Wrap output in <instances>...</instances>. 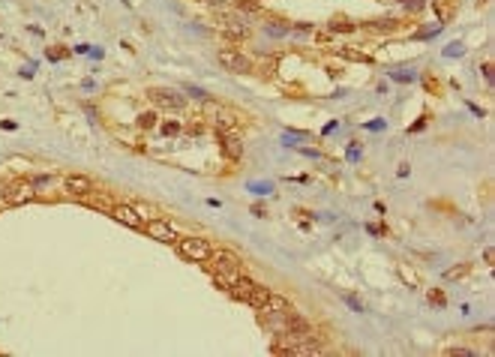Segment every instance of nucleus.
I'll return each mask as SVG.
<instances>
[{"mask_svg":"<svg viewBox=\"0 0 495 357\" xmlns=\"http://www.w3.org/2000/svg\"><path fill=\"white\" fill-rule=\"evenodd\" d=\"M444 354H450V357H474V351H471V348H459V345H453V348H447Z\"/></svg>","mask_w":495,"mask_h":357,"instance_id":"b1692460","label":"nucleus"},{"mask_svg":"<svg viewBox=\"0 0 495 357\" xmlns=\"http://www.w3.org/2000/svg\"><path fill=\"white\" fill-rule=\"evenodd\" d=\"M369 30H375V33H393V30H399V21H396V18H378V21H369Z\"/></svg>","mask_w":495,"mask_h":357,"instance_id":"dca6fc26","label":"nucleus"},{"mask_svg":"<svg viewBox=\"0 0 495 357\" xmlns=\"http://www.w3.org/2000/svg\"><path fill=\"white\" fill-rule=\"evenodd\" d=\"M399 276H402L405 282H411V285H417V276H414V273H411V270H408V267H405V264L399 267Z\"/></svg>","mask_w":495,"mask_h":357,"instance_id":"bb28decb","label":"nucleus"},{"mask_svg":"<svg viewBox=\"0 0 495 357\" xmlns=\"http://www.w3.org/2000/svg\"><path fill=\"white\" fill-rule=\"evenodd\" d=\"M45 54H48V60H63V57L69 54V51H66L63 45H54V48H48V51H45Z\"/></svg>","mask_w":495,"mask_h":357,"instance_id":"4be33fe9","label":"nucleus"},{"mask_svg":"<svg viewBox=\"0 0 495 357\" xmlns=\"http://www.w3.org/2000/svg\"><path fill=\"white\" fill-rule=\"evenodd\" d=\"M33 189H42V186H51L54 183V174H39V177H33Z\"/></svg>","mask_w":495,"mask_h":357,"instance_id":"412c9836","label":"nucleus"},{"mask_svg":"<svg viewBox=\"0 0 495 357\" xmlns=\"http://www.w3.org/2000/svg\"><path fill=\"white\" fill-rule=\"evenodd\" d=\"M267 33H273V36H285V33H288V24L279 27V21H273V24H267Z\"/></svg>","mask_w":495,"mask_h":357,"instance_id":"393cba45","label":"nucleus"},{"mask_svg":"<svg viewBox=\"0 0 495 357\" xmlns=\"http://www.w3.org/2000/svg\"><path fill=\"white\" fill-rule=\"evenodd\" d=\"M81 201H84L87 207H96V210H105V213H111V210H114V204H117L108 192H96V189H93V192H87Z\"/></svg>","mask_w":495,"mask_h":357,"instance_id":"9d476101","label":"nucleus"},{"mask_svg":"<svg viewBox=\"0 0 495 357\" xmlns=\"http://www.w3.org/2000/svg\"><path fill=\"white\" fill-rule=\"evenodd\" d=\"M330 30H333V33H354L357 27H354V24H348L345 18H339V21L333 18V21H330Z\"/></svg>","mask_w":495,"mask_h":357,"instance_id":"6ab92c4d","label":"nucleus"},{"mask_svg":"<svg viewBox=\"0 0 495 357\" xmlns=\"http://www.w3.org/2000/svg\"><path fill=\"white\" fill-rule=\"evenodd\" d=\"M111 216H114L117 222H123L126 228H132V231H141V228H144V219H141V213H138L132 204H126V201H117V204H114V210H111Z\"/></svg>","mask_w":495,"mask_h":357,"instance_id":"0eeeda50","label":"nucleus"},{"mask_svg":"<svg viewBox=\"0 0 495 357\" xmlns=\"http://www.w3.org/2000/svg\"><path fill=\"white\" fill-rule=\"evenodd\" d=\"M276 66H279V57H267V60H261V63H258V78L270 81V78L276 75Z\"/></svg>","mask_w":495,"mask_h":357,"instance_id":"2eb2a0df","label":"nucleus"},{"mask_svg":"<svg viewBox=\"0 0 495 357\" xmlns=\"http://www.w3.org/2000/svg\"><path fill=\"white\" fill-rule=\"evenodd\" d=\"M177 252H180V258L198 264V261H207L210 255H213V243H210L207 237H198V234L177 237Z\"/></svg>","mask_w":495,"mask_h":357,"instance_id":"f03ea898","label":"nucleus"},{"mask_svg":"<svg viewBox=\"0 0 495 357\" xmlns=\"http://www.w3.org/2000/svg\"><path fill=\"white\" fill-rule=\"evenodd\" d=\"M480 3H489V0H480Z\"/></svg>","mask_w":495,"mask_h":357,"instance_id":"e433bc0d","label":"nucleus"},{"mask_svg":"<svg viewBox=\"0 0 495 357\" xmlns=\"http://www.w3.org/2000/svg\"><path fill=\"white\" fill-rule=\"evenodd\" d=\"M252 285H255V282H252L249 276L240 273V276H234L231 282H228V291H231V297H237V300L246 303V297H249V291H252Z\"/></svg>","mask_w":495,"mask_h":357,"instance_id":"9b49d317","label":"nucleus"},{"mask_svg":"<svg viewBox=\"0 0 495 357\" xmlns=\"http://www.w3.org/2000/svg\"><path fill=\"white\" fill-rule=\"evenodd\" d=\"M252 216H267V213H264V207H261V204H252Z\"/></svg>","mask_w":495,"mask_h":357,"instance_id":"f704fd0d","label":"nucleus"},{"mask_svg":"<svg viewBox=\"0 0 495 357\" xmlns=\"http://www.w3.org/2000/svg\"><path fill=\"white\" fill-rule=\"evenodd\" d=\"M135 126H138V129H144V132H147V129H153V126H156V111H141V114L135 117Z\"/></svg>","mask_w":495,"mask_h":357,"instance_id":"f3484780","label":"nucleus"},{"mask_svg":"<svg viewBox=\"0 0 495 357\" xmlns=\"http://www.w3.org/2000/svg\"><path fill=\"white\" fill-rule=\"evenodd\" d=\"M144 231L147 237H153V240H159V243H177V234H174V228L162 219V216H150V219H144Z\"/></svg>","mask_w":495,"mask_h":357,"instance_id":"423d86ee","label":"nucleus"},{"mask_svg":"<svg viewBox=\"0 0 495 357\" xmlns=\"http://www.w3.org/2000/svg\"><path fill=\"white\" fill-rule=\"evenodd\" d=\"M210 261V270H213V276H222L225 282H231L234 276H240V258L231 252V249H213V255L207 258Z\"/></svg>","mask_w":495,"mask_h":357,"instance_id":"f257e3e1","label":"nucleus"},{"mask_svg":"<svg viewBox=\"0 0 495 357\" xmlns=\"http://www.w3.org/2000/svg\"><path fill=\"white\" fill-rule=\"evenodd\" d=\"M189 93L195 96V99H207V93H204V90H198V87H189Z\"/></svg>","mask_w":495,"mask_h":357,"instance_id":"473e14b6","label":"nucleus"},{"mask_svg":"<svg viewBox=\"0 0 495 357\" xmlns=\"http://www.w3.org/2000/svg\"><path fill=\"white\" fill-rule=\"evenodd\" d=\"M147 99L156 105V108H165V111H183L186 108V96H180L177 90H171V87H150Z\"/></svg>","mask_w":495,"mask_h":357,"instance_id":"7ed1b4c3","label":"nucleus"},{"mask_svg":"<svg viewBox=\"0 0 495 357\" xmlns=\"http://www.w3.org/2000/svg\"><path fill=\"white\" fill-rule=\"evenodd\" d=\"M267 297H270V288H267V285H252V291H249V297H246V303H249V306L252 309H264V306H267Z\"/></svg>","mask_w":495,"mask_h":357,"instance_id":"f8f14e48","label":"nucleus"},{"mask_svg":"<svg viewBox=\"0 0 495 357\" xmlns=\"http://www.w3.org/2000/svg\"><path fill=\"white\" fill-rule=\"evenodd\" d=\"M483 261H486V264H495V249H486V252H483Z\"/></svg>","mask_w":495,"mask_h":357,"instance_id":"7c9ffc66","label":"nucleus"},{"mask_svg":"<svg viewBox=\"0 0 495 357\" xmlns=\"http://www.w3.org/2000/svg\"><path fill=\"white\" fill-rule=\"evenodd\" d=\"M429 303H435V306H447V297H444V291L432 288V291H429Z\"/></svg>","mask_w":495,"mask_h":357,"instance_id":"5701e85b","label":"nucleus"},{"mask_svg":"<svg viewBox=\"0 0 495 357\" xmlns=\"http://www.w3.org/2000/svg\"><path fill=\"white\" fill-rule=\"evenodd\" d=\"M483 75L492 81V60H486V63H483Z\"/></svg>","mask_w":495,"mask_h":357,"instance_id":"72a5a7b5","label":"nucleus"},{"mask_svg":"<svg viewBox=\"0 0 495 357\" xmlns=\"http://www.w3.org/2000/svg\"><path fill=\"white\" fill-rule=\"evenodd\" d=\"M468 273H471V264H459V267H450L444 276H447V279H462V276H468Z\"/></svg>","mask_w":495,"mask_h":357,"instance_id":"aec40b11","label":"nucleus"},{"mask_svg":"<svg viewBox=\"0 0 495 357\" xmlns=\"http://www.w3.org/2000/svg\"><path fill=\"white\" fill-rule=\"evenodd\" d=\"M204 3H213V6H222V3H228V0H204Z\"/></svg>","mask_w":495,"mask_h":357,"instance_id":"c9c22d12","label":"nucleus"},{"mask_svg":"<svg viewBox=\"0 0 495 357\" xmlns=\"http://www.w3.org/2000/svg\"><path fill=\"white\" fill-rule=\"evenodd\" d=\"M0 198H3V204H9V207H18V204H27V201L36 198V189H33L30 180H12L9 186H3Z\"/></svg>","mask_w":495,"mask_h":357,"instance_id":"20e7f679","label":"nucleus"},{"mask_svg":"<svg viewBox=\"0 0 495 357\" xmlns=\"http://www.w3.org/2000/svg\"><path fill=\"white\" fill-rule=\"evenodd\" d=\"M234 6H237V12H249V15L261 12V3H258V0H234Z\"/></svg>","mask_w":495,"mask_h":357,"instance_id":"a211bd4d","label":"nucleus"},{"mask_svg":"<svg viewBox=\"0 0 495 357\" xmlns=\"http://www.w3.org/2000/svg\"><path fill=\"white\" fill-rule=\"evenodd\" d=\"M336 54L345 57V60H357V63H372V54H366V51H357L351 45H336Z\"/></svg>","mask_w":495,"mask_h":357,"instance_id":"ddd939ff","label":"nucleus"},{"mask_svg":"<svg viewBox=\"0 0 495 357\" xmlns=\"http://www.w3.org/2000/svg\"><path fill=\"white\" fill-rule=\"evenodd\" d=\"M267 312H279V315H285L288 309H291V300L288 297H282V294H273L270 291V297H267V306H264Z\"/></svg>","mask_w":495,"mask_h":357,"instance_id":"4468645a","label":"nucleus"},{"mask_svg":"<svg viewBox=\"0 0 495 357\" xmlns=\"http://www.w3.org/2000/svg\"><path fill=\"white\" fill-rule=\"evenodd\" d=\"M162 132H165V135H177L180 126H177V123H162Z\"/></svg>","mask_w":495,"mask_h":357,"instance_id":"c85d7f7f","label":"nucleus"},{"mask_svg":"<svg viewBox=\"0 0 495 357\" xmlns=\"http://www.w3.org/2000/svg\"><path fill=\"white\" fill-rule=\"evenodd\" d=\"M345 303H348V306L354 309V312H363V306H360V300H357V297H351V294H345Z\"/></svg>","mask_w":495,"mask_h":357,"instance_id":"cd10ccee","label":"nucleus"},{"mask_svg":"<svg viewBox=\"0 0 495 357\" xmlns=\"http://www.w3.org/2000/svg\"><path fill=\"white\" fill-rule=\"evenodd\" d=\"M63 183H66V192L75 195V198H84L87 192H93V180H90V177H84V174H69Z\"/></svg>","mask_w":495,"mask_h":357,"instance_id":"1a4fd4ad","label":"nucleus"},{"mask_svg":"<svg viewBox=\"0 0 495 357\" xmlns=\"http://www.w3.org/2000/svg\"><path fill=\"white\" fill-rule=\"evenodd\" d=\"M426 120H429V117H420V120H417V123H414V126H411V132H420V129H423V126H426Z\"/></svg>","mask_w":495,"mask_h":357,"instance_id":"2f4dec72","label":"nucleus"},{"mask_svg":"<svg viewBox=\"0 0 495 357\" xmlns=\"http://www.w3.org/2000/svg\"><path fill=\"white\" fill-rule=\"evenodd\" d=\"M216 63L222 66V69H228V72H252V60L246 57V54H240V48H219L216 51Z\"/></svg>","mask_w":495,"mask_h":357,"instance_id":"39448f33","label":"nucleus"},{"mask_svg":"<svg viewBox=\"0 0 495 357\" xmlns=\"http://www.w3.org/2000/svg\"><path fill=\"white\" fill-rule=\"evenodd\" d=\"M216 138H219V150L225 153V159L237 162V159L243 156V144H240L237 135H231V132H219V129H216Z\"/></svg>","mask_w":495,"mask_h":357,"instance_id":"6e6552de","label":"nucleus"},{"mask_svg":"<svg viewBox=\"0 0 495 357\" xmlns=\"http://www.w3.org/2000/svg\"><path fill=\"white\" fill-rule=\"evenodd\" d=\"M423 84H426V90H429V93H438V90H441V84H438L432 75H423Z\"/></svg>","mask_w":495,"mask_h":357,"instance_id":"a878e982","label":"nucleus"},{"mask_svg":"<svg viewBox=\"0 0 495 357\" xmlns=\"http://www.w3.org/2000/svg\"><path fill=\"white\" fill-rule=\"evenodd\" d=\"M186 132H189V135H201L204 126H201V123H186Z\"/></svg>","mask_w":495,"mask_h":357,"instance_id":"c756f323","label":"nucleus"}]
</instances>
